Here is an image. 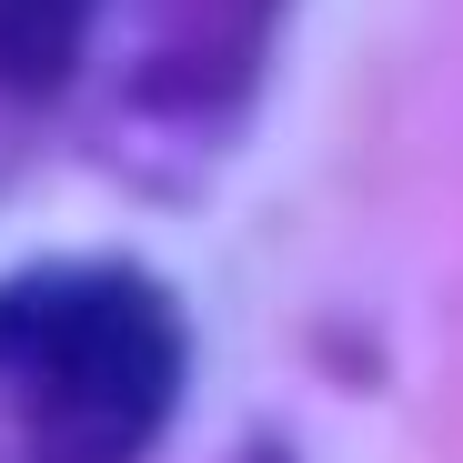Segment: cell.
I'll return each instance as SVG.
<instances>
[{"label": "cell", "instance_id": "1", "mask_svg": "<svg viewBox=\"0 0 463 463\" xmlns=\"http://www.w3.org/2000/svg\"><path fill=\"white\" fill-rule=\"evenodd\" d=\"M182 403V313L141 272L0 282V463H141Z\"/></svg>", "mask_w": 463, "mask_h": 463}, {"label": "cell", "instance_id": "2", "mask_svg": "<svg viewBox=\"0 0 463 463\" xmlns=\"http://www.w3.org/2000/svg\"><path fill=\"white\" fill-rule=\"evenodd\" d=\"M101 0H0V91H51L91 41Z\"/></svg>", "mask_w": 463, "mask_h": 463}]
</instances>
